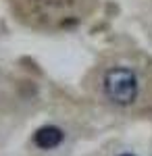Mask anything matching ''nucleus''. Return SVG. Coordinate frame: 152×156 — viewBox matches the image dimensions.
I'll return each instance as SVG.
<instances>
[{
	"mask_svg": "<svg viewBox=\"0 0 152 156\" xmlns=\"http://www.w3.org/2000/svg\"><path fill=\"white\" fill-rule=\"evenodd\" d=\"M152 73L127 62H115L106 67L100 77V92L106 104L115 110L138 112L152 102Z\"/></svg>",
	"mask_w": 152,
	"mask_h": 156,
	"instance_id": "obj_1",
	"label": "nucleus"
},
{
	"mask_svg": "<svg viewBox=\"0 0 152 156\" xmlns=\"http://www.w3.org/2000/svg\"><path fill=\"white\" fill-rule=\"evenodd\" d=\"M121 156H133V154H121Z\"/></svg>",
	"mask_w": 152,
	"mask_h": 156,
	"instance_id": "obj_4",
	"label": "nucleus"
},
{
	"mask_svg": "<svg viewBox=\"0 0 152 156\" xmlns=\"http://www.w3.org/2000/svg\"><path fill=\"white\" fill-rule=\"evenodd\" d=\"M65 140V131L56 125H44L34 133V146L40 150H54Z\"/></svg>",
	"mask_w": 152,
	"mask_h": 156,
	"instance_id": "obj_3",
	"label": "nucleus"
},
{
	"mask_svg": "<svg viewBox=\"0 0 152 156\" xmlns=\"http://www.w3.org/2000/svg\"><path fill=\"white\" fill-rule=\"evenodd\" d=\"M96 0H13V9L25 25L40 31H67L94 11Z\"/></svg>",
	"mask_w": 152,
	"mask_h": 156,
	"instance_id": "obj_2",
	"label": "nucleus"
}]
</instances>
